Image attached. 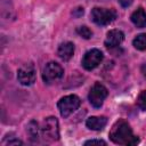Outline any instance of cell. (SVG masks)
<instances>
[{
	"label": "cell",
	"mask_w": 146,
	"mask_h": 146,
	"mask_svg": "<svg viewBox=\"0 0 146 146\" xmlns=\"http://www.w3.org/2000/svg\"><path fill=\"white\" fill-rule=\"evenodd\" d=\"M110 138L113 143L120 145H135L138 143V137L132 133L130 125L124 120H119L113 124Z\"/></svg>",
	"instance_id": "6da1fadb"
},
{
	"label": "cell",
	"mask_w": 146,
	"mask_h": 146,
	"mask_svg": "<svg viewBox=\"0 0 146 146\" xmlns=\"http://www.w3.org/2000/svg\"><path fill=\"white\" fill-rule=\"evenodd\" d=\"M41 136L47 141H55L59 138V129H58V121L54 116L46 117L41 123Z\"/></svg>",
	"instance_id": "7a4b0ae2"
},
{
	"label": "cell",
	"mask_w": 146,
	"mask_h": 146,
	"mask_svg": "<svg viewBox=\"0 0 146 146\" xmlns=\"http://www.w3.org/2000/svg\"><path fill=\"white\" fill-rule=\"evenodd\" d=\"M80 104H81V100H80V98L78 96L68 95V96H65V97L60 98V100L58 102L57 106H58V110L60 112V115L64 116V117H67L75 110L79 108Z\"/></svg>",
	"instance_id": "3957f363"
},
{
	"label": "cell",
	"mask_w": 146,
	"mask_h": 146,
	"mask_svg": "<svg viewBox=\"0 0 146 146\" xmlns=\"http://www.w3.org/2000/svg\"><path fill=\"white\" fill-rule=\"evenodd\" d=\"M91 19L97 24V25H107L112 23L116 18V13L113 9H105V8H94L91 10Z\"/></svg>",
	"instance_id": "277c9868"
},
{
	"label": "cell",
	"mask_w": 146,
	"mask_h": 146,
	"mask_svg": "<svg viewBox=\"0 0 146 146\" xmlns=\"http://www.w3.org/2000/svg\"><path fill=\"white\" fill-rule=\"evenodd\" d=\"M64 74L63 67L56 62H49L42 70V79L46 83H52L59 80Z\"/></svg>",
	"instance_id": "5b68a950"
},
{
	"label": "cell",
	"mask_w": 146,
	"mask_h": 146,
	"mask_svg": "<svg viewBox=\"0 0 146 146\" xmlns=\"http://www.w3.org/2000/svg\"><path fill=\"white\" fill-rule=\"evenodd\" d=\"M106 97H107V89L102 83H98V82L91 87L89 95H88L90 104L96 108H98L103 105V102Z\"/></svg>",
	"instance_id": "8992f818"
},
{
	"label": "cell",
	"mask_w": 146,
	"mask_h": 146,
	"mask_svg": "<svg viewBox=\"0 0 146 146\" xmlns=\"http://www.w3.org/2000/svg\"><path fill=\"white\" fill-rule=\"evenodd\" d=\"M17 79L23 86H31L35 81V68L34 65L29 63L23 65L17 72Z\"/></svg>",
	"instance_id": "52a82bcc"
},
{
	"label": "cell",
	"mask_w": 146,
	"mask_h": 146,
	"mask_svg": "<svg viewBox=\"0 0 146 146\" xmlns=\"http://www.w3.org/2000/svg\"><path fill=\"white\" fill-rule=\"evenodd\" d=\"M102 60H103V52L98 49H91L84 54L82 58V66L86 70L90 71L97 67Z\"/></svg>",
	"instance_id": "ba28073f"
},
{
	"label": "cell",
	"mask_w": 146,
	"mask_h": 146,
	"mask_svg": "<svg viewBox=\"0 0 146 146\" xmlns=\"http://www.w3.org/2000/svg\"><path fill=\"white\" fill-rule=\"evenodd\" d=\"M124 39V34L120 30H111L105 39V46L107 48H113L119 46Z\"/></svg>",
	"instance_id": "9c48e42d"
},
{
	"label": "cell",
	"mask_w": 146,
	"mask_h": 146,
	"mask_svg": "<svg viewBox=\"0 0 146 146\" xmlns=\"http://www.w3.org/2000/svg\"><path fill=\"white\" fill-rule=\"evenodd\" d=\"M107 123V119L105 116H90L86 124L91 130H102Z\"/></svg>",
	"instance_id": "30bf717a"
},
{
	"label": "cell",
	"mask_w": 146,
	"mask_h": 146,
	"mask_svg": "<svg viewBox=\"0 0 146 146\" xmlns=\"http://www.w3.org/2000/svg\"><path fill=\"white\" fill-rule=\"evenodd\" d=\"M74 52V44L72 42H64L58 47L57 54L63 60H68Z\"/></svg>",
	"instance_id": "8fae6325"
},
{
	"label": "cell",
	"mask_w": 146,
	"mask_h": 146,
	"mask_svg": "<svg viewBox=\"0 0 146 146\" xmlns=\"http://www.w3.org/2000/svg\"><path fill=\"white\" fill-rule=\"evenodd\" d=\"M131 22L139 29L146 26V13L143 8H138L131 14Z\"/></svg>",
	"instance_id": "7c38bea8"
},
{
	"label": "cell",
	"mask_w": 146,
	"mask_h": 146,
	"mask_svg": "<svg viewBox=\"0 0 146 146\" xmlns=\"http://www.w3.org/2000/svg\"><path fill=\"white\" fill-rule=\"evenodd\" d=\"M27 132H29V135H30V137H31L32 140H36L38 137L41 136V130L39 128V124L35 121H32V122L29 123V125H27Z\"/></svg>",
	"instance_id": "4fadbf2b"
},
{
	"label": "cell",
	"mask_w": 146,
	"mask_h": 146,
	"mask_svg": "<svg viewBox=\"0 0 146 146\" xmlns=\"http://www.w3.org/2000/svg\"><path fill=\"white\" fill-rule=\"evenodd\" d=\"M133 46L138 50H145L146 49V33L138 34L133 39Z\"/></svg>",
	"instance_id": "5bb4252c"
},
{
	"label": "cell",
	"mask_w": 146,
	"mask_h": 146,
	"mask_svg": "<svg viewBox=\"0 0 146 146\" xmlns=\"http://www.w3.org/2000/svg\"><path fill=\"white\" fill-rule=\"evenodd\" d=\"M76 32H78L79 35H81V36L84 38V39H89V38L92 35V32H91L87 26H79V27L76 29Z\"/></svg>",
	"instance_id": "9a60e30c"
},
{
	"label": "cell",
	"mask_w": 146,
	"mask_h": 146,
	"mask_svg": "<svg viewBox=\"0 0 146 146\" xmlns=\"http://www.w3.org/2000/svg\"><path fill=\"white\" fill-rule=\"evenodd\" d=\"M137 105L139 106V108L141 110H146V90L141 91L137 98Z\"/></svg>",
	"instance_id": "2e32d148"
},
{
	"label": "cell",
	"mask_w": 146,
	"mask_h": 146,
	"mask_svg": "<svg viewBox=\"0 0 146 146\" xmlns=\"http://www.w3.org/2000/svg\"><path fill=\"white\" fill-rule=\"evenodd\" d=\"M84 145H106V143L100 139H91V140L86 141Z\"/></svg>",
	"instance_id": "e0dca14e"
},
{
	"label": "cell",
	"mask_w": 146,
	"mask_h": 146,
	"mask_svg": "<svg viewBox=\"0 0 146 146\" xmlns=\"http://www.w3.org/2000/svg\"><path fill=\"white\" fill-rule=\"evenodd\" d=\"M119 2H120V5H121L122 7H128V6L131 5L132 0H119Z\"/></svg>",
	"instance_id": "ac0fdd59"
},
{
	"label": "cell",
	"mask_w": 146,
	"mask_h": 146,
	"mask_svg": "<svg viewBox=\"0 0 146 146\" xmlns=\"http://www.w3.org/2000/svg\"><path fill=\"white\" fill-rule=\"evenodd\" d=\"M23 143L21 141V140H18V139H15V140H9L8 141V145H22Z\"/></svg>",
	"instance_id": "d6986e66"
},
{
	"label": "cell",
	"mask_w": 146,
	"mask_h": 146,
	"mask_svg": "<svg viewBox=\"0 0 146 146\" xmlns=\"http://www.w3.org/2000/svg\"><path fill=\"white\" fill-rule=\"evenodd\" d=\"M140 70H141V73H143V75L146 78V63L141 65V68H140Z\"/></svg>",
	"instance_id": "ffe728a7"
}]
</instances>
